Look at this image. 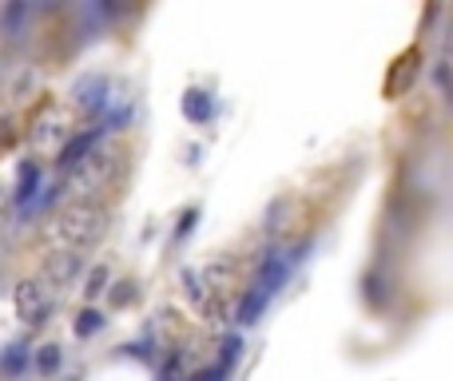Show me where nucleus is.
I'll return each instance as SVG.
<instances>
[{
    "mask_svg": "<svg viewBox=\"0 0 453 381\" xmlns=\"http://www.w3.org/2000/svg\"><path fill=\"white\" fill-rule=\"evenodd\" d=\"M24 362H28V350H24V346L16 342V346H8V350H4V358H0V366H4V374H8V377H16V374H20V370H24Z\"/></svg>",
    "mask_w": 453,
    "mask_h": 381,
    "instance_id": "obj_9",
    "label": "nucleus"
},
{
    "mask_svg": "<svg viewBox=\"0 0 453 381\" xmlns=\"http://www.w3.org/2000/svg\"><path fill=\"white\" fill-rule=\"evenodd\" d=\"M104 290H108V271H104V266H96L92 271V278H88V294H104Z\"/></svg>",
    "mask_w": 453,
    "mask_h": 381,
    "instance_id": "obj_12",
    "label": "nucleus"
},
{
    "mask_svg": "<svg viewBox=\"0 0 453 381\" xmlns=\"http://www.w3.org/2000/svg\"><path fill=\"white\" fill-rule=\"evenodd\" d=\"M52 234H56V242H60L64 250L80 255V250L92 247V242L104 234V210L96 207V202H84V199L68 202V207L56 215Z\"/></svg>",
    "mask_w": 453,
    "mask_h": 381,
    "instance_id": "obj_1",
    "label": "nucleus"
},
{
    "mask_svg": "<svg viewBox=\"0 0 453 381\" xmlns=\"http://www.w3.org/2000/svg\"><path fill=\"white\" fill-rule=\"evenodd\" d=\"M36 370H44V374H56V370H60V350H56V346H44V350L36 354Z\"/></svg>",
    "mask_w": 453,
    "mask_h": 381,
    "instance_id": "obj_10",
    "label": "nucleus"
},
{
    "mask_svg": "<svg viewBox=\"0 0 453 381\" xmlns=\"http://www.w3.org/2000/svg\"><path fill=\"white\" fill-rule=\"evenodd\" d=\"M287 274H290V258L287 255H266V263H263V271H258L255 286H250L247 298L239 302V322H242V326H255V322L263 318L266 306H271V298L279 294V286L287 282Z\"/></svg>",
    "mask_w": 453,
    "mask_h": 381,
    "instance_id": "obj_2",
    "label": "nucleus"
},
{
    "mask_svg": "<svg viewBox=\"0 0 453 381\" xmlns=\"http://www.w3.org/2000/svg\"><path fill=\"white\" fill-rule=\"evenodd\" d=\"M119 167H124L119 151H100V148H92L76 167H72V183H76V194H96V191L111 187V179L119 175Z\"/></svg>",
    "mask_w": 453,
    "mask_h": 381,
    "instance_id": "obj_3",
    "label": "nucleus"
},
{
    "mask_svg": "<svg viewBox=\"0 0 453 381\" xmlns=\"http://www.w3.org/2000/svg\"><path fill=\"white\" fill-rule=\"evenodd\" d=\"M211 95L207 92H188V100H183V116L188 119H199V124H203V119H211Z\"/></svg>",
    "mask_w": 453,
    "mask_h": 381,
    "instance_id": "obj_8",
    "label": "nucleus"
},
{
    "mask_svg": "<svg viewBox=\"0 0 453 381\" xmlns=\"http://www.w3.org/2000/svg\"><path fill=\"white\" fill-rule=\"evenodd\" d=\"M104 326V314H96V310H84V314H80V322H76V330H80V334H96V330H100Z\"/></svg>",
    "mask_w": 453,
    "mask_h": 381,
    "instance_id": "obj_11",
    "label": "nucleus"
},
{
    "mask_svg": "<svg viewBox=\"0 0 453 381\" xmlns=\"http://www.w3.org/2000/svg\"><path fill=\"white\" fill-rule=\"evenodd\" d=\"M80 255H72V250H60V255H52V263H48V278L60 282V286H68L72 278L80 274Z\"/></svg>",
    "mask_w": 453,
    "mask_h": 381,
    "instance_id": "obj_5",
    "label": "nucleus"
},
{
    "mask_svg": "<svg viewBox=\"0 0 453 381\" xmlns=\"http://www.w3.org/2000/svg\"><path fill=\"white\" fill-rule=\"evenodd\" d=\"M16 314H20L28 326L48 322V314H52V286L36 282V278H24L20 286H16Z\"/></svg>",
    "mask_w": 453,
    "mask_h": 381,
    "instance_id": "obj_4",
    "label": "nucleus"
},
{
    "mask_svg": "<svg viewBox=\"0 0 453 381\" xmlns=\"http://www.w3.org/2000/svg\"><path fill=\"white\" fill-rule=\"evenodd\" d=\"M100 140H104V127H96V132H84V135H80V140H72L68 148H64L60 164H64V167H76L80 159L88 156V151H92V148H100Z\"/></svg>",
    "mask_w": 453,
    "mask_h": 381,
    "instance_id": "obj_6",
    "label": "nucleus"
},
{
    "mask_svg": "<svg viewBox=\"0 0 453 381\" xmlns=\"http://www.w3.org/2000/svg\"><path fill=\"white\" fill-rule=\"evenodd\" d=\"M226 377V370L223 366H211V370H203V374H196L191 381H223Z\"/></svg>",
    "mask_w": 453,
    "mask_h": 381,
    "instance_id": "obj_13",
    "label": "nucleus"
},
{
    "mask_svg": "<svg viewBox=\"0 0 453 381\" xmlns=\"http://www.w3.org/2000/svg\"><path fill=\"white\" fill-rule=\"evenodd\" d=\"M36 191H40V167H36V164H24V167H20V183H16L12 199H16V202H28Z\"/></svg>",
    "mask_w": 453,
    "mask_h": 381,
    "instance_id": "obj_7",
    "label": "nucleus"
}]
</instances>
